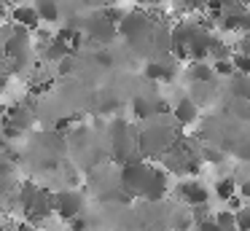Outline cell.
Instances as JSON below:
<instances>
[{
  "label": "cell",
  "mask_w": 250,
  "mask_h": 231,
  "mask_svg": "<svg viewBox=\"0 0 250 231\" xmlns=\"http://www.w3.org/2000/svg\"><path fill=\"white\" fill-rule=\"evenodd\" d=\"M83 35H86L89 41L100 43V46H108V43L116 41V35H119V27H116L113 21H110L108 16L103 14V11H97V14L89 16L86 27H83Z\"/></svg>",
  "instance_id": "6"
},
{
  "label": "cell",
  "mask_w": 250,
  "mask_h": 231,
  "mask_svg": "<svg viewBox=\"0 0 250 231\" xmlns=\"http://www.w3.org/2000/svg\"><path fill=\"white\" fill-rule=\"evenodd\" d=\"M94 59H97V64H103V67H110V64H113V54H110L108 48H100V51L94 54Z\"/></svg>",
  "instance_id": "25"
},
{
  "label": "cell",
  "mask_w": 250,
  "mask_h": 231,
  "mask_svg": "<svg viewBox=\"0 0 250 231\" xmlns=\"http://www.w3.org/2000/svg\"><path fill=\"white\" fill-rule=\"evenodd\" d=\"M194 229H196V231H221V229H218V223H215V218H212V215H205V218H196V220H194Z\"/></svg>",
  "instance_id": "21"
},
{
  "label": "cell",
  "mask_w": 250,
  "mask_h": 231,
  "mask_svg": "<svg viewBox=\"0 0 250 231\" xmlns=\"http://www.w3.org/2000/svg\"><path fill=\"white\" fill-rule=\"evenodd\" d=\"M11 21L14 27H22V30H38L41 27V19H38V11L33 8V5H14L11 8Z\"/></svg>",
  "instance_id": "10"
},
{
  "label": "cell",
  "mask_w": 250,
  "mask_h": 231,
  "mask_svg": "<svg viewBox=\"0 0 250 231\" xmlns=\"http://www.w3.org/2000/svg\"><path fill=\"white\" fill-rule=\"evenodd\" d=\"M178 196L180 202H186L188 207H207V199H210V191H207L205 183L199 180H180L178 183Z\"/></svg>",
  "instance_id": "7"
},
{
  "label": "cell",
  "mask_w": 250,
  "mask_h": 231,
  "mask_svg": "<svg viewBox=\"0 0 250 231\" xmlns=\"http://www.w3.org/2000/svg\"><path fill=\"white\" fill-rule=\"evenodd\" d=\"M229 89H231L234 100L250 105V75H234V78H229Z\"/></svg>",
  "instance_id": "12"
},
{
  "label": "cell",
  "mask_w": 250,
  "mask_h": 231,
  "mask_svg": "<svg viewBox=\"0 0 250 231\" xmlns=\"http://www.w3.org/2000/svg\"><path fill=\"white\" fill-rule=\"evenodd\" d=\"M73 67H76V59H73V54H67V57H62L60 62H57V73H60V75H70Z\"/></svg>",
  "instance_id": "23"
},
{
  "label": "cell",
  "mask_w": 250,
  "mask_h": 231,
  "mask_svg": "<svg viewBox=\"0 0 250 231\" xmlns=\"http://www.w3.org/2000/svg\"><path fill=\"white\" fill-rule=\"evenodd\" d=\"M202 161H207V164H223V161H226V153L207 145V148H202Z\"/></svg>",
  "instance_id": "19"
},
{
  "label": "cell",
  "mask_w": 250,
  "mask_h": 231,
  "mask_svg": "<svg viewBox=\"0 0 250 231\" xmlns=\"http://www.w3.org/2000/svg\"><path fill=\"white\" fill-rule=\"evenodd\" d=\"M83 207H86V202H83L81 191H76V188H65V191H57L54 193V215H60L62 220H76L81 218Z\"/></svg>",
  "instance_id": "5"
},
{
  "label": "cell",
  "mask_w": 250,
  "mask_h": 231,
  "mask_svg": "<svg viewBox=\"0 0 250 231\" xmlns=\"http://www.w3.org/2000/svg\"><path fill=\"white\" fill-rule=\"evenodd\" d=\"M245 3H248V5H250V0H245Z\"/></svg>",
  "instance_id": "28"
},
{
  "label": "cell",
  "mask_w": 250,
  "mask_h": 231,
  "mask_svg": "<svg viewBox=\"0 0 250 231\" xmlns=\"http://www.w3.org/2000/svg\"><path fill=\"white\" fill-rule=\"evenodd\" d=\"M172 118L178 126H194L199 121V105H196L191 97H180L172 107Z\"/></svg>",
  "instance_id": "8"
},
{
  "label": "cell",
  "mask_w": 250,
  "mask_h": 231,
  "mask_svg": "<svg viewBox=\"0 0 250 231\" xmlns=\"http://www.w3.org/2000/svg\"><path fill=\"white\" fill-rule=\"evenodd\" d=\"M119 188L129 199H146V202H162L169 191V172L156 167L148 159H132L121 164Z\"/></svg>",
  "instance_id": "1"
},
{
  "label": "cell",
  "mask_w": 250,
  "mask_h": 231,
  "mask_svg": "<svg viewBox=\"0 0 250 231\" xmlns=\"http://www.w3.org/2000/svg\"><path fill=\"white\" fill-rule=\"evenodd\" d=\"M178 124L164 121L162 116L151 118L146 126L137 132V156L140 159H162L169 148L180 140Z\"/></svg>",
  "instance_id": "2"
},
{
  "label": "cell",
  "mask_w": 250,
  "mask_h": 231,
  "mask_svg": "<svg viewBox=\"0 0 250 231\" xmlns=\"http://www.w3.org/2000/svg\"><path fill=\"white\" fill-rule=\"evenodd\" d=\"M231 64L237 70V75H250V57L245 54H231Z\"/></svg>",
  "instance_id": "20"
},
{
  "label": "cell",
  "mask_w": 250,
  "mask_h": 231,
  "mask_svg": "<svg viewBox=\"0 0 250 231\" xmlns=\"http://www.w3.org/2000/svg\"><path fill=\"white\" fill-rule=\"evenodd\" d=\"M110 150H113V159L121 161V164H126L132 159H140L137 156V134L121 118H116L113 126H110Z\"/></svg>",
  "instance_id": "4"
},
{
  "label": "cell",
  "mask_w": 250,
  "mask_h": 231,
  "mask_svg": "<svg viewBox=\"0 0 250 231\" xmlns=\"http://www.w3.org/2000/svg\"><path fill=\"white\" fill-rule=\"evenodd\" d=\"M215 223L221 231H237V220H234V210H218L215 215Z\"/></svg>",
  "instance_id": "15"
},
{
  "label": "cell",
  "mask_w": 250,
  "mask_h": 231,
  "mask_svg": "<svg viewBox=\"0 0 250 231\" xmlns=\"http://www.w3.org/2000/svg\"><path fill=\"white\" fill-rule=\"evenodd\" d=\"M210 64H212V73L221 75V78H234V75H237L231 59H223V62H210Z\"/></svg>",
  "instance_id": "18"
},
{
  "label": "cell",
  "mask_w": 250,
  "mask_h": 231,
  "mask_svg": "<svg viewBox=\"0 0 250 231\" xmlns=\"http://www.w3.org/2000/svg\"><path fill=\"white\" fill-rule=\"evenodd\" d=\"M188 81L191 84H212L215 73H212L210 62H191L188 64Z\"/></svg>",
  "instance_id": "11"
},
{
  "label": "cell",
  "mask_w": 250,
  "mask_h": 231,
  "mask_svg": "<svg viewBox=\"0 0 250 231\" xmlns=\"http://www.w3.org/2000/svg\"><path fill=\"white\" fill-rule=\"evenodd\" d=\"M234 54H245V57H250V35H239L237 46H234Z\"/></svg>",
  "instance_id": "24"
},
{
  "label": "cell",
  "mask_w": 250,
  "mask_h": 231,
  "mask_svg": "<svg viewBox=\"0 0 250 231\" xmlns=\"http://www.w3.org/2000/svg\"><path fill=\"white\" fill-rule=\"evenodd\" d=\"M215 3H218V5H221V8H223V11H226V8H234V5H242V3H245V0H215Z\"/></svg>",
  "instance_id": "26"
},
{
  "label": "cell",
  "mask_w": 250,
  "mask_h": 231,
  "mask_svg": "<svg viewBox=\"0 0 250 231\" xmlns=\"http://www.w3.org/2000/svg\"><path fill=\"white\" fill-rule=\"evenodd\" d=\"M137 5H143V8H156V5H162L164 0H135Z\"/></svg>",
  "instance_id": "27"
},
{
  "label": "cell",
  "mask_w": 250,
  "mask_h": 231,
  "mask_svg": "<svg viewBox=\"0 0 250 231\" xmlns=\"http://www.w3.org/2000/svg\"><path fill=\"white\" fill-rule=\"evenodd\" d=\"M231 54L234 51H229V46L223 41H212V46H210V57H212V62H223V59H231Z\"/></svg>",
  "instance_id": "16"
},
{
  "label": "cell",
  "mask_w": 250,
  "mask_h": 231,
  "mask_svg": "<svg viewBox=\"0 0 250 231\" xmlns=\"http://www.w3.org/2000/svg\"><path fill=\"white\" fill-rule=\"evenodd\" d=\"M143 73H146L148 81H156V84H172L175 81V64L164 62V59H151Z\"/></svg>",
  "instance_id": "9"
},
{
  "label": "cell",
  "mask_w": 250,
  "mask_h": 231,
  "mask_svg": "<svg viewBox=\"0 0 250 231\" xmlns=\"http://www.w3.org/2000/svg\"><path fill=\"white\" fill-rule=\"evenodd\" d=\"M234 220H237V231H250V204L234 210Z\"/></svg>",
  "instance_id": "17"
},
{
  "label": "cell",
  "mask_w": 250,
  "mask_h": 231,
  "mask_svg": "<svg viewBox=\"0 0 250 231\" xmlns=\"http://www.w3.org/2000/svg\"><path fill=\"white\" fill-rule=\"evenodd\" d=\"M33 8L38 11V19L41 24H54L57 19H60V8H57V0H35Z\"/></svg>",
  "instance_id": "13"
},
{
  "label": "cell",
  "mask_w": 250,
  "mask_h": 231,
  "mask_svg": "<svg viewBox=\"0 0 250 231\" xmlns=\"http://www.w3.org/2000/svg\"><path fill=\"white\" fill-rule=\"evenodd\" d=\"M180 11H205L210 0H175Z\"/></svg>",
  "instance_id": "22"
},
{
  "label": "cell",
  "mask_w": 250,
  "mask_h": 231,
  "mask_svg": "<svg viewBox=\"0 0 250 231\" xmlns=\"http://www.w3.org/2000/svg\"><path fill=\"white\" fill-rule=\"evenodd\" d=\"M215 193L223 202H231V199L237 196V180H234V177H221V180H215Z\"/></svg>",
  "instance_id": "14"
},
{
  "label": "cell",
  "mask_w": 250,
  "mask_h": 231,
  "mask_svg": "<svg viewBox=\"0 0 250 231\" xmlns=\"http://www.w3.org/2000/svg\"><path fill=\"white\" fill-rule=\"evenodd\" d=\"M156 30V21L148 11L137 8V11H126L124 19L119 21V35L126 38L132 46H148L151 48V38Z\"/></svg>",
  "instance_id": "3"
}]
</instances>
